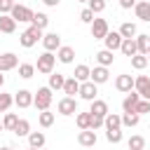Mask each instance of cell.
Returning <instances> with one entry per match:
<instances>
[{
	"instance_id": "obj_1",
	"label": "cell",
	"mask_w": 150,
	"mask_h": 150,
	"mask_svg": "<svg viewBox=\"0 0 150 150\" xmlns=\"http://www.w3.org/2000/svg\"><path fill=\"white\" fill-rule=\"evenodd\" d=\"M42 38H45V33H42V28H38V26H28L21 35H19V45L21 47H26V49H30V47H35L38 42H42Z\"/></svg>"
},
{
	"instance_id": "obj_2",
	"label": "cell",
	"mask_w": 150,
	"mask_h": 150,
	"mask_svg": "<svg viewBox=\"0 0 150 150\" xmlns=\"http://www.w3.org/2000/svg\"><path fill=\"white\" fill-rule=\"evenodd\" d=\"M54 66H56V56H54V52H42V54L38 56L35 70L42 73V75H52V73H54Z\"/></svg>"
},
{
	"instance_id": "obj_3",
	"label": "cell",
	"mask_w": 150,
	"mask_h": 150,
	"mask_svg": "<svg viewBox=\"0 0 150 150\" xmlns=\"http://www.w3.org/2000/svg\"><path fill=\"white\" fill-rule=\"evenodd\" d=\"M52 89L49 87H40L38 91H35V98H33V105L38 108V110H49V105H52Z\"/></svg>"
},
{
	"instance_id": "obj_4",
	"label": "cell",
	"mask_w": 150,
	"mask_h": 150,
	"mask_svg": "<svg viewBox=\"0 0 150 150\" xmlns=\"http://www.w3.org/2000/svg\"><path fill=\"white\" fill-rule=\"evenodd\" d=\"M9 14L14 16V21H16V23H30L35 12H33L30 7H26V5H19V2H16V5H14V9H12Z\"/></svg>"
},
{
	"instance_id": "obj_5",
	"label": "cell",
	"mask_w": 150,
	"mask_h": 150,
	"mask_svg": "<svg viewBox=\"0 0 150 150\" xmlns=\"http://www.w3.org/2000/svg\"><path fill=\"white\" fill-rule=\"evenodd\" d=\"M56 110L59 115H77V98L75 96H63L59 103H56Z\"/></svg>"
},
{
	"instance_id": "obj_6",
	"label": "cell",
	"mask_w": 150,
	"mask_h": 150,
	"mask_svg": "<svg viewBox=\"0 0 150 150\" xmlns=\"http://www.w3.org/2000/svg\"><path fill=\"white\" fill-rule=\"evenodd\" d=\"M96 94H98V84H94L91 80L80 82V94H77V96H80L82 101H89V103H91V101L96 98Z\"/></svg>"
},
{
	"instance_id": "obj_7",
	"label": "cell",
	"mask_w": 150,
	"mask_h": 150,
	"mask_svg": "<svg viewBox=\"0 0 150 150\" xmlns=\"http://www.w3.org/2000/svg\"><path fill=\"white\" fill-rule=\"evenodd\" d=\"M89 26H91V38H94V40H103V38L108 35V30H110L105 19H94Z\"/></svg>"
},
{
	"instance_id": "obj_8",
	"label": "cell",
	"mask_w": 150,
	"mask_h": 150,
	"mask_svg": "<svg viewBox=\"0 0 150 150\" xmlns=\"http://www.w3.org/2000/svg\"><path fill=\"white\" fill-rule=\"evenodd\" d=\"M115 89L122 91V94H129V91L134 89V75H129V73L117 75V77H115Z\"/></svg>"
},
{
	"instance_id": "obj_9",
	"label": "cell",
	"mask_w": 150,
	"mask_h": 150,
	"mask_svg": "<svg viewBox=\"0 0 150 150\" xmlns=\"http://www.w3.org/2000/svg\"><path fill=\"white\" fill-rule=\"evenodd\" d=\"M14 68H19V56H16V54H12V52L0 54V73L14 70Z\"/></svg>"
},
{
	"instance_id": "obj_10",
	"label": "cell",
	"mask_w": 150,
	"mask_h": 150,
	"mask_svg": "<svg viewBox=\"0 0 150 150\" xmlns=\"http://www.w3.org/2000/svg\"><path fill=\"white\" fill-rule=\"evenodd\" d=\"M122 35H120V30H108V35L103 38V45H105V49H110V52H117L120 47H122Z\"/></svg>"
},
{
	"instance_id": "obj_11",
	"label": "cell",
	"mask_w": 150,
	"mask_h": 150,
	"mask_svg": "<svg viewBox=\"0 0 150 150\" xmlns=\"http://www.w3.org/2000/svg\"><path fill=\"white\" fill-rule=\"evenodd\" d=\"M141 98H143V96H141L136 89H131V91L124 96V101H122V110H124V112H136V105H138Z\"/></svg>"
},
{
	"instance_id": "obj_12",
	"label": "cell",
	"mask_w": 150,
	"mask_h": 150,
	"mask_svg": "<svg viewBox=\"0 0 150 150\" xmlns=\"http://www.w3.org/2000/svg\"><path fill=\"white\" fill-rule=\"evenodd\" d=\"M33 98H35V94L28 91V89H19V91L14 94V103H16L19 108H30V105H33Z\"/></svg>"
},
{
	"instance_id": "obj_13",
	"label": "cell",
	"mask_w": 150,
	"mask_h": 150,
	"mask_svg": "<svg viewBox=\"0 0 150 150\" xmlns=\"http://www.w3.org/2000/svg\"><path fill=\"white\" fill-rule=\"evenodd\" d=\"M77 143H80L82 148H94V145H96V131H94V129H80Z\"/></svg>"
},
{
	"instance_id": "obj_14",
	"label": "cell",
	"mask_w": 150,
	"mask_h": 150,
	"mask_svg": "<svg viewBox=\"0 0 150 150\" xmlns=\"http://www.w3.org/2000/svg\"><path fill=\"white\" fill-rule=\"evenodd\" d=\"M42 47H45V52H56V49L61 47V35H59V33H45Z\"/></svg>"
},
{
	"instance_id": "obj_15",
	"label": "cell",
	"mask_w": 150,
	"mask_h": 150,
	"mask_svg": "<svg viewBox=\"0 0 150 150\" xmlns=\"http://www.w3.org/2000/svg\"><path fill=\"white\" fill-rule=\"evenodd\" d=\"M94 84H105L110 80V73H108V66H96L91 68V77H89Z\"/></svg>"
},
{
	"instance_id": "obj_16",
	"label": "cell",
	"mask_w": 150,
	"mask_h": 150,
	"mask_svg": "<svg viewBox=\"0 0 150 150\" xmlns=\"http://www.w3.org/2000/svg\"><path fill=\"white\" fill-rule=\"evenodd\" d=\"M56 59H59L61 63H73V61H75V49L68 47V45H61V47L56 49Z\"/></svg>"
},
{
	"instance_id": "obj_17",
	"label": "cell",
	"mask_w": 150,
	"mask_h": 150,
	"mask_svg": "<svg viewBox=\"0 0 150 150\" xmlns=\"http://www.w3.org/2000/svg\"><path fill=\"white\" fill-rule=\"evenodd\" d=\"M120 52L124 54V56H134V54H138V45H136V38H124L122 40V47H120Z\"/></svg>"
},
{
	"instance_id": "obj_18",
	"label": "cell",
	"mask_w": 150,
	"mask_h": 150,
	"mask_svg": "<svg viewBox=\"0 0 150 150\" xmlns=\"http://www.w3.org/2000/svg\"><path fill=\"white\" fill-rule=\"evenodd\" d=\"M16 30V21L12 14H0V33H14Z\"/></svg>"
},
{
	"instance_id": "obj_19",
	"label": "cell",
	"mask_w": 150,
	"mask_h": 150,
	"mask_svg": "<svg viewBox=\"0 0 150 150\" xmlns=\"http://www.w3.org/2000/svg\"><path fill=\"white\" fill-rule=\"evenodd\" d=\"M89 112H91V115H101V117H105V115L110 112V108H108V103H105V101L94 98V101H91V105H89Z\"/></svg>"
},
{
	"instance_id": "obj_20",
	"label": "cell",
	"mask_w": 150,
	"mask_h": 150,
	"mask_svg": "<svg viewBox=\"0 0 150 150\" xmlns=\"http://www.w3.org/2000/svg\"><path fill=\"white\" fill-rule=\"evenodd\" d=\"M134 12H136V19H141V21H150V2L138 0L136 7H134Z\"/></svg>"
},
{
	"instance_id": "obj_21",
	"label": "cell",
	"mask_w": 150,
	"mask_h": 150,
	"mask_svg": "<svg viewBox=\"0 0 150 150\" xmlns=\"http://www.w3.org/2000/svg\"><path fill=\"white\" fill-rule=\"evenodd\" d=\"M26 138H28V145H30V148H40V150H42L45 143H47V138H45L42 131H30Z\"/></svg>"
},
{
	"instance_id": "obj_22",
	"label": "cell",
	"mask_w": 150,
	"mask_h": 150,
	"mask_svg": "<svg viewBox=\"0 0 150 150\" xmlns=\"http://www.w3.org/2000/svg\"><path fill=\"white\" fill-rule=\"evenodd\" d=\"M136 45H138V54H150V35L148 33H138L136 35Z\"/></svg>"
},
{
	"instance_id": "obj_23",
	"label": "cell",
	"mask_w": 150,
	"mask_h": 150,
	"mask_svg": "<svg viewBox=\"0 0 150 150\" xmlns=\"http://www.w3.org/2000/svg\"><path fill=\"white\" fill-rule=\"evenodd\" d=\"M112 54H115V52H110V49H101V52H96V63H98V66H112V61H115Z\"/></svg>"
},
{
	"instance_id": "obj_24",
	"label": "cell",
	"mask_w": 150,
	"mask_h": 150,
	"mask_svg": "<svg viewBox=\"0 0 150 150\" xmlns=\"http://www.w3.org/2000/svg\"><path fill=\"white\" fill-rule=\"evenodd\" d=\"M63 84H66V75H61V73H52L49 75V89L52 91H59V89H63Z\"/></svg>"
},
{
	"instance_id": "obj_25",
	"label": "cell",
	"mask_w": 150,
	"mask_h": 150,
	"mask_svg": "<svg viewBox=\"0 0 150 150\" xmlns=\"http://www.w3.org/2000/svg\"><path fill=\"white\" fill-rule=\"evenodd\" d=\"M63 94H66V96H75V94H80V80H75V77H66Z\"/></svg>"
},
{
	"instance_id": "obj_26",
	"label": "cell",
	"mask_w": 150,
	"mask_h": 150,
	"mask_svg": "<svg viewBox=\"0 0 150 150\" xmlns=\"http://www.w3.org/2000/svg\"><path fill=\"white\" fill-rule=\"evenodd\" d=\"M103 127H105V129H122V115H117V112H108Z\"/></svg>"
},
{
	"instance_id": "obj_27",
	"label": "cell",
	"mask_w": 150,
	"mask_h": 150,
	"mask_svg": "<svg viewBox=\"0 0 150 150\" xmlns=\"http://www.w3.org/2000/svg\"><path fill=\"white\" fill-rule=\"evenodd\" d=\"M73 77H75V80H80V82H87V80L91 77V68H89V66H84V63H80V66H75Z\"/></svg>"
},
{
	"instance_id": "obj_28",
	"label": "cell",
	"mask_w": 150,
	"mask_h": 150,
	"mask_svg": "<svg viewBox=\"0 0 150 150\" xmlns=\"http://www.w3.org/2000/svg\"><path fill=\"white\" fill-rule=\"evenodd\" d=\"M120 35H122V38H136V35H138V28H136V23H131V21H124V23L120 26Z\"/></svg>"
},
{
	"instance_id": "obj_29",
	"label": "cell",
	"mask_w": 150,
	"mask_h": 150,
	"mask_svg": "<svg viewBox=\"0 0 150 150\" xmlns=\"http://www.w3.org/2000/svg\"><path fill=\"white\" fill-rule=\"evenodd\" d=\"M54 120H56V115H54V112H49V110H40V112H38V122H40V127H45V129H47V127H52V124H54Z\"/></svg>"
},
{
	"instance_id": "obj_30",
	"label": "cell",
	"mask_w": 150,
	"mask_h": 150,
	"mask_svg": "<svg viewBox=\"0 0 150 150\" xmlns=\"http://www.w3.org/2000/svg\"><path fill=\"white\" fill-rule=\"evenodd\" d=\"M127 148H129V150H145V138L138 136V134H134V136H129Z\"/></svg>"
},
{
	"instance_id": "obj_31",
	"label": "cell",
	"mask_w": 150,
	"mask_h": 150,
	"mask_svg": "<svg viewBox=\"0 0 150 150\" xmlns=\"http://www.w3.org/2000/svg\"><path fill=\"white\" fill-rule=\"evenodd\" d=\"M28 134H30V122H28V120H19L16 127H14V136L23 138V136H28Z\"/></svg>"
},
{
	"instance_id": "obj_32",
	"label": "cell",
	"mask_w": 150,
	"mask_h": 150,
	"mask_svg": "<svg viewBox=\"0 0 150 150\" xmlns=\"http://www.w3.org/2000/svg\"><path fill=\"white\" fill-rule=\"evenodd\" d=\"M35 75V66L33 63H19V77L21 80H30Z\"/></svg>"
},
{
	"instance_id": "obj_33",
	"label": "cell",
	"mask_w": 150,
	"mask_h": 150,
	"mask_svg": "<svg viewBox=\"0 0 150 150\" xmlns=\"http://www.w3.org/2000/svg\"><path fill=\"white\" fill-rule=\"evenodd\" d=\"M138 122H141V115H138V112H124V115H122V127H129V129H131V127H136Z\"/></svg>"
},
{
	"instance_id": "obj_34",
	"label": "cell",
	"mask_w": 150,
	"mask_h": 150,
	"mask_svg": "<svg viewBox=\"0 0 150 150\" xmlns=\"http://www.w3.org/2000/svg\"><path fill=\"white\" fill-rule=\"evenodd\" d=\"M148 87H150V77H148V75H138V77H134V89H136L138 94H143Z\"/></svg>"
},
{
	"instance_id": "obj_35",
	"label": "cell",
	"mask_w": 150,
	"mask_h": 150,
	"mask_svg": "<svg viewBox=\"0 0 150 150\" xmlns=\"http://www.w3.org/2000/svg\"><path fill=\"white\" fill-rule=\"evenodd\" d=\"M30 23L45 30V28H47V23H49V16H47L45 12H35V14H33V21H30Z\"/></svg>"
},
{
	"instance_id": "obj_36",
	"label": "cell",
	"mask_w": 150,
	"mask_h": 150,
	"mask_svg": "<svg viewBox=\"0 0 150 150\" xmlns=\"http://www.w3.org/2000/svg\"><path fill=\"white\" fill-rule=\"evenodd\" d=\"M145 66H148V56H145V54H134V56H131V68L143 70Z\"/></svg>"
},
{
	"instance_id": "obj_37",
	"label": "cell",
	"mask_w": 150,
	"mask_h": 150,
	"mask_svg": "<svg viewBox=\"0 0 150 150\" xmlns=\"http://www.w3.org/2000/svg\"><path fill=\"white\" fill-rule=\"evenodd\" d=\"M12 103H14V96H12V94L0 91V112H7V110L12 108Z\"/></svg>"
},
{
	"instance_id": "obj_38",
	"label": "cell",
	"mask_w": 150,
	"mask_h": 150,
	"mask_svg": "<svg viewBox=\"0 0 150 150\" xmlns=\"http://www.w3.org/2000/svg\"><path fill=\"white\" fill-rule=\"evenodd\" d=\"M16 122H19V115H14V112H5V117H2V124H5V129L14 131Z\"/></svg>"
},
{
	"instance_id": "obj_39",
	"label": "cell",
	"mask_w": 150,
	"mask_h": 150,
	"mask_svg": "<svg viewBox=\"0 0 150 150\" xmlns=\"http://www.w3.org/2000/svg\"><path fill=\"white\" fill-rule=\"evenodd\" d=\"M105 138H108V143H120L122 141V129H105Z\"/></svg>"
},
{
	"instance_id": "obj_40",
	"label": "cell",
	"mask_w": 150,
	"mask_h": 150,
	"mask_svg": "<svg viewBox=\"0 0 150 150\" xmlns=\"http://www.w3.org/2000/svg\"><path fill=\"white\" fill-rule=\"evenodd\" d=\"M89 117H91L89 112H77V115H75L77 127H80V129H89Z\"/></svg>"
},
{
	"instance_id": "obj_41",
	"label": "cell",
	"mask_w": 150,
	"mask_h": 150,
	"mask_svg": "<svg viewBox=\"0 0 150 150\" xmlns=\"http://www.w3.org/2000/svg\"><path fill=\"white\" fill-rule=\"evenodd\" d=\"M87 7H89L94 14H101V12L105 9V0H89V2H87Z\"/></svg>"
},
{
	"instance_id": "obj_42",
	"label": "cell",
	"mask_w": 150,
	"mask_h": 150,
	"mask_svg": "<svg viewBox=\"0 0 150 150\" xmlns=\"http://www.w3.org/2000/svg\"><path fill=\"white\" fill-rule=\"evenodd\" d=\"M89 115H91V112H89ZM103 122H105V117H101V115H91V117H89V129L96 131V129L103 127Z\"/></svg>"
},
{
	"instance_id": "obj_43",
	"label": "cell",
	"mask_w": 150,
	"mask_h": 150,
	"mask_svg": "<svg viewBox=\"0 0 150 150\" xmlns=\"http://www.w3.org/2000/svg\"><path fill=\"white\" fill-rule=\"evenodd\" d=\"M94 19H96V14H94L89 7H84V9L80 12V21H82V23H91Z\"/></svg>"
},
{
	"instance_id": "obj_44",
	"label": "cell",
	"mask_w": 150,
	"mask_h": 150,
	"mask_svg": "<svg viewBox=\"0 0 150 150\" xmlns=\"http://www.w3.org/2000/svg\"><path fill=\"white\" fill-rule=\"evenodd\" d=\"M14 5H16V0H0V14H9L14 9Z\"/></svg>"
},
{
	"instance_id": "obj_45",
	"label": "cell",
	"mask_w": 150,
	"mask_h": 150,
	"mask_svg": "<svg viewBox=\"0 0 150 150\" xmlns=\"http://www.w3.org/2000/svg\"><path fill=\"white\" fill-rule=\"evenodd\" d=\"M136 112H138V115L150 112V101H148V98H141V101H138V105H136Z\"/></svg>"
},
{
	"instance_id": "obj_46",
	"label": "cell",
	"mask_w": 150,
	"mask_h": 150,
	"mask_svg": "<svg viewBox=\"0 0 150 150\" xmlns=\"http://www.w3.org/2000/svg\"><path fill=\"white\" fill-rule=\"evenodd\" d=\"M136 2L138 0H120V7L122 9H131V7H136Z\"/></svg>"
},
{
	"instance_id": "obj_47",
	"label": "cell",
	"mask_w": 150,
	"mask_h": 150,
	"mask_svg": "<svg viewBox=\"0 0 150 150\" xmlns=\"http://www.w3.org/2000/svg\"><path fill=\"white\" fill-rule=\"evenodd\" d=\"M42 2H45V5H47V7H56V5H59V2H61V0H42Z\"/></svg>"
},
{
	"instance_id": "obj_48",
	"label": "cell",
	"mask_w": 150,
	"mask_h": 150,
	"mask_svg": "<svg viewBox=\"0 0 150 150\" xmlns=\"http://www.w3.org/2000/svg\"><path fill=\"white\" fill-rule=\"evenodd\" d=\"M141 96H143V98H148V101H150V87H148V89H145V91H143V94H141Z\"/></svg>"
},
{
	"instance_id": "obj_49",
	"label": "cell",
	"mask_w": 150,
	"mask_h": 150,
	"mask_svg": "<svg viewBox=\"0 0 150 150\" xmlns=\"http://www.w3.org/2000/svg\"><path fill=\"white\" fill-rule=\"evenodd\" d=\"M2 84H5V75L0 73V89H2Z\"/></svg>"
},
{
	"instance_id": "obj_50",
	"label": "cell",
	"mask_w": 150,
	"mask_h": 150,
	"mask_svg": "<svg viewBox=\"0 0 150 150\" xmlns=\"http://www.w3.org/2000/svg\"><path fill=\"white\" fill-rule=\"evenodd\" d=\"M0 150H14V148H12V145H5V148H0Z\"/></svg>"
},
{
	"instance_id": "obj_51",
	"label": "cell",
	"mask_w": 150,
	"mask_h": 150,
	"mask_svg": "<svg viewBox=\"0 0 150 150\" xmlns=\"http://www.w3.org/2000/svg\"><path fill=\"white\" fill-rule=\"evenodd\" d=\"M2 129H5V124H2V122H0V131H2Z\"/></svg>"
},
{
	"instance_id": "obj_52",
	"label": "cell",
	"mask_w": 150,
	"mask_h": 150,
	"mask_svg": "<svg viewBox=\"0 0 150 150\" xmlns=\"http://www.w3.org/2000/svg\"><path fill=\"white\" fill-rule=\"evenodd\" d=\"M28 150H40V148H30V145H28Z\"/></svg>"
},
{
	"instance_id": "obj_53",
	"label": "cell",
	"mask_w": 150,
	"mask_h": 150,
	"mask_svg": "<svg viewBox=\"0 0 150 150\" xmlns=\"http://www.w3.org/2000/svg\"><path fill=\"white\" fill-rule=\"evenodd\" d=\"M77 2H89V0H77Z\"/></svg>"
},
{
	"instance_id": "obj_54",
	"label": "cell",
	"mask_w": 150,
	"mask_h": 150,
	"mask_svg": "<svg viewBox=\"0 0 150 150\" xmlns=\"http://www.w3.org/2000/svg\"><path fill=\"white\" fill-rule=\"evenodd\" d=\"M148 63H150V54H148Z\"/></svg>"
},
{
	"instance_id": "obj_55",
	"label": "cell",
	"mask_w": 150,
	"mask_h": 150,
	"mask_svg": "<svg viewBox=\"0 0 150 150\" xmlns=\"http://www.w3.org/2000/svg\"><path fill=\"white\" fill-rule=\"evenodd\" d=\"M127 150H129V148H127Z\"/></svg>"
}]
</instances>
